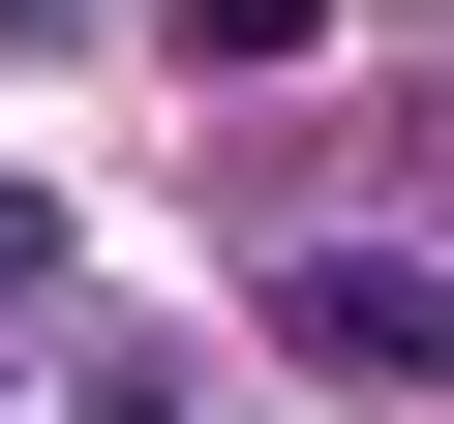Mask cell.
<instances>
[{"label":"cell","mask_w":454,"mask_h":424,"mask_svg":"<svg viewBox=\"0 0 454 424\" xmlns=\"http://www.w3.org/2000/svg\"><path fill=\"white\" fill-rule=\"evenodd\" d=\"M273 334H303V364H364V394H424V364H454V273H394V243H303V273H273Z\"/></svg>","instance_id":"cell-1"}]
</instances>
